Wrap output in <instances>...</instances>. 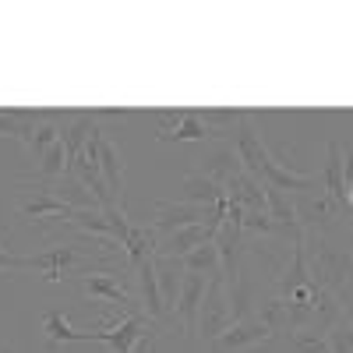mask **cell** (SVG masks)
Returning <instances> with one entry per match:
<instances>
[{
  "instance_id": "cell-19",
  "label": "cell",
  "mask_w": 353,
  "mask_h": 353,
  "mask_svg": "<svg viewBox=\"0 0 353 353\" xmlns=\"http://www.w3.org/2000/svg\"><path fill=\"white\" fill-rule=\"evenodd\" d=\"M156 279H159V297H163L166 311L173 314L176 297H181V286H184V265L176 258H156Z\"/></svg>"
},
{
  "instance_id": "cell-15",
  "label": "cell",
  "mask_w": 353,
  "mask_h": 353,
  "mask_svg": "<svg viewBox=\"0 0 353 353\" xmlns=\"http://www.w3.org/2000/svg\"><path fill=\"white\" fill-rule=\"evenodd\" d=\"M39 188H46L53 198H61V201L68 205V209H99V201L92 198V191H88V188L78 181V176H74L71 170L61 176V181H53V184H39Z\"/></svg>"
},
{
  "instance_id": "cell-27",
  "label": "cell",
  "mask_w": 353,
  "mask_h": 353,
  "mask_svg": "<svg viewBox=\"0 0 353 353\" xmlns=\"http://www.w3.org/2000/svg\"><path fill=\"white\" fill-rule=\"evenodd\" d=\"M21 269H28V254H14L0 241V272H21Z\"/></svg>"
},
{
  "instance_id": "cell-29",
  "label": "cell",
  "mask_w": 353,
  "mask_h": 353,
  "mask_svg": "<svg viewBox=\"0 0 353 353\" xmlns=\"http://www.w3.org/2000/svg\"><path fill=\"white\" fill-rule=\"evenodd\" d=\"M0 353H14V350H11V346H0Z\"/></svg>"
},
{
  "instance_id": "cell-25",
  "label": "cell",
  "mask_w": 353,
  "mask_h": 353,
  "mask_svg": "<svg viewBox=\"0 0 353 353\" xmlns=\"http://www.w3.org/2000/svg\"><path fill=\"white\" fill-rule=\"evenodd\" d=\"M290 353H329L325 332H314V329L290 332Z\"/></svg>"
},
{
  "instance_id": "cell-6",
  "label": "cell",
  "mask_w": 353,
  "mask_h": 353,
  "mask_svg": "<svg viewBox=\"0 0 353 353\" xmlns=\"http://www.w3.org/2000/svg\"><path fill=\"white\" fill-rule=\"evenodd\" d=\"M272 339H276V332L261 318H244V321H233L216 343H209V350L212 353H258Z\"/></svg>"
},
{
  "instance_id": "cell-22",
  "label": "cell",
  "mask_w": 353,
  "mask_h": 353,
  "mask_svg": "<svg viewBox=\"0 0 353 353\" xmlns=\"http://www.w3.org/2000/svg\"><path fill=\"white\" fill-rule=\"evenodd\" d=\"M181 265H184V272H194V276H205V279L223 276V269H219V248H216V241H209V244L194 248L188 258H181Z\"/></svg>"
},
{
  "instance_id": "cell-12",
  "label": "cell",
  "mask_w": 353,
  "mask_h": 353,
  "mask_svg": "<svg viewBox=\"0 0 353 353\" xmlns=\"http://www.w3.org/2000/svg\"><path fill=\"white\" fill-rule=\"evenodd\" d=\"M216 241V230L212 226H188V230H176L170 237H159V248H156V258H188L194 248Z\"/></svg>"
},
{
  "instance_id": "cell-1",
  "label": "cell",
  "mask_w": 353,
  "mask_h": 353,
  "mask_svg": "<svg viewBox=\"0 0 353 353\" xmlns=\"http://www.w3.org/2000/svg\"><path fill=\"white\" fill-rule=\"evenodd\" d=\"M304 254H307V272L311 279L332 293V297H339V293L350 286L353 279V258L339 248H332L325 237L318 233V226H304Z\"/></svg>"
},
{
  "instance_id": "cell-21",
  "label": "cell",
  "mask_w": 353,
  "mask_h": 353,
  "mask_svg": "<svg viewBox=\"0 0 353 353\" xmlns=\"http://www.w3.org/2000/svg\"><path fill=\"white\" fill-rule=\"evenodd\" d=\"M74 230H81L85 237H96V241H113V226L106 219L103 209H74L68 219Z\"/></svg>"
},
{
  "instance_id": "cell-26",
  "label": "cell",
  "mask_w": 353,
  "mask_h": 353,
  "mask_svg": "<svg viewBox=\"0 0 353 353\" xmlns=\"http://www.w3.org/2000/svg\"><path fill=\"white\" fill-rule=\"evenodd\" d=\"M241 226H244V233H286L269 212H244V219H241Z\"/></svg>"
},
{
  "instance_id": "cell-11",
  "label": "cell",
  "mask_w": 353,
  "mask_h": 353,
  "mask_svg": "<svg viewBox=\"0 0 353 353\" xmlns=\"http://www.w3.org/2000/svg\"><path fill=\"white\" fill-rule=\"evenodd\" d=\"M71 212L74 209H68V205L61 201V198H53L46 188H36V191H28L25 198H21V205H18V219H25V223H43V219H71Z\"/></svg>"
},
{
  "instance_id": "cell-14",
  "label": "cell",
  "mask_w": 353,
  "mask_h": 353,
  "mask_svg": "<svg viewBox=\"0 0 353 353\" xmlns=\"http://www.w3.org/2000/svg\"><path fill=\"white\" fill-rule=\"evenodd\" d=\"M223 198H226V191L216 181H209L201 170L188 173L181 181V201H188V205H201V209H209V205H219Z\"/></svg>"
},
{
  "instance_id": "cell-30",
  "label": "cell",
  "mask_w": 353,
  "mask_h": 353,
  "mask_svg": "<svg viewBox=\"0 0 353 353\" xmlns=\"http://www.w3.org/2000/svg\"><path fill=\"white\" fill-rule=\"evenodd\" d=\"M350 290H353V279H350Z\"/></svg>"
},
{
  "instance_id": "cell-20",
  "label": "cell",
  "mask_w": 353,
  "mask_h": 353,
  "mask_svg": "<svg viewBox=\"0 0 353 353\" xmlns=\"http://www.w3.org/2000/svg\"><path fill=\"white\" fill-rule=\"evenodd\" d=\"M68 166H71V159H68V149H64V141H57V145H50V149L39 156V166H36V176L28 184H53V181H61V176L68 173Z\"/></svg>"
},
{
  "instance_id": "cell-13",
  "label": "cell",
  "mask_w": 353,
  "mask_h": 353,
  "mask_svg": "<svg viewBox=\"0 0 353 353\" xmlns=\"http://www.w3.org/2000/svg\"><path fill=\"white\" fill-rule=\"evenodd\" d=\"M57 113L50 110H0V138H14L21 145H28L32 128L43 121H53Z\"/></svg>"
},
{
  "instance_id": "cell-3",
  "label": "cell",
  "mask_w": 353,
  "mask_h": 353,
  "mask_svg": "<svg viewBox=\"0 0 353 353\" xmlns=\"http://www.w3.org/2000/svg\"><path fill=\"white\" fill-rule=\"evenodd\" d=\"M241 219H244V209L241 205H226V219L219 223V230H216V248H219V269H223V279H226V290L230 286H237V279L244 276L241 272V258H244V226H241Z\"/></svg>"
},
{
  "instance_id": "cell-7",
  "label": "cell",
  "mask_w": 353,
  "mask_h": 353,
  "mask_svg": "<svg viewBox=\"0 0 353 353\" xmlns=\"http://www.w3.org/2000/svg\"><path fill=\"white\" fill-rule=\"evenodd\" d=\"M156 138L181 145V141H209V138H219V134L201 121L198 110H170V113H159Z\"/></svg>"
},
{
  "instance_id": "cell-23",
  "label": "cell",
  "mask_w": 353,
  "mask_h": 353,
  "mask_svg": "<svg viewBox=\"0 0 353 353\" xmlns=\"http://www.w3.org/2000/svg\"><path fill=\"white\" fill-rule=\"evenodd\" d=\"M325 191L332 201L339 205H350L346 201V170H343V149H339V141L329 145V163H325Z\"/></svg>"
},
{
  "instance_id": "cell-10",
  "label": "cell",
  "mask_w": 353,
  "mask_h": 353,
  "mask_svg": "<svg viewBox=\"0 0 353 353\" xmlns=\"http://www.w3.org/2000/svg\"><path fill=\"white\" fill-rule=\"evenodd\" d=\"M205 286H209L205 276L184 272V286H181V297H176L173 318H181L188 336H198V314H201V301H205Z\"/></svg>"
},
{
  "instance_id": "cell-18",
  "label": "cell",
  "mask_w": 353,
  "mask_h": 353,
  "mask_svg": "<svg viewBox=\"0 0 353 353\" xmlns=\"http://www.w3.org/2000/svg\"><path fill=\"white\" fill-rule=\"evenodd\" d=\"M201 173L226 191V184H230L237 173H244V166H241L237 152H233V145H223V149H216L209 159H201Z\"/></svg>"
},
{
  "instance_id": "cell-4",
  "label": "cell",
  "mask_w": 353,
  "mask_h": 353,
  "mask_svg": "<svg viewBox=\"0 0 353 353\" xmlns=\"http://www.w3.org/2000/svg\"><path fill=\"white\" fill-rule=\"evenodd\" d=\"M81 290L88 293V297H96V301H106V304H117V307H124L128 314H138V301H134V293H131V279L128 272H117V269H85L81 272ZM145 314V311H141Z\"/></svg>"
},
{
  "instance_id": "cell-16",
  "label": "cell",
  "mask_w": 353,
  "mask_h": 353,
  "mask_svg": "<svg viewBox=\"0 0 353 353\" xmlns=\"http://www.w3.org/2000/svg\"><path fill=\"white\" fill-rule=\"evenodd\" d=\"M43 332H46V346H50V350L64 346V343H88V329H74L61 307H50V311H46Z\"/></svg>"
},
{
  "instance_id": "cell-2",
  "label": "cell",
  "mask_w": 353,
  "mask_h": 353,
  "mask_svg": "<svg viewBox=\"0 0 353 353\" xmlns=\"http://www.w3.org/2000/svg\"><path fill=\"white\" fill-rule=\"evenodd\" d=\"M156 332H159L156 321L138 311V314H124L106 332H92V329H88V343H103L110 353H152Z\"/></svg>"
},
{
  "instance_id": "cell-8",
  "label": "cell",
  "mask_w": 353,
  "mask_h": 353,
  "mask_svg": "<svg viewBox=\"0 0 353 353\" xmlns=\"http://www.w3.org/2000/svg\"><path fill=\"white\" fill-rule=\"evenodd\" d=\"M99 170H103V181L117 201V209L128 212V188H124V156H121V145L113 141V134L103 131L99 138Z\"/></svg>"
},
{
  "instance_id": "cell-28",
  "label": "cell",
  "mask_w": 353,
  "mask_h": 353,
  "mask_svg": "<svg viewBox=\"0 0 353 353\" xmlns=\"http://www.w3.org/2000/svg\"><path fill=\"white\" fill-rule=\"evenodd\" d=\"M343 170H346V184H353V145L346 149V159H343Z\"/></svg>"
},
{
  "instance_id": "cell-24",
  "label": "cell",
  "mask_w": 353,
  "mask_h": 353,
  "mask_svg": "<svg viewBox=\"0 0 353 353\" xmlns=\"http://www.w3.org/2000/svg\"><path fill=\"white\" fill-rule=\"evenodd\" d=\"M325 343H329V353H353V325H350V318L343 311L329 321Z\"/></svg>"
},
{
  "instance_id": "cell-5",
  "label": "cell",
  "mask_w": 353,
  "mask_h": 353,
  "mask_svg": "<svg viewBox=\"0 0 353 353\" xmlns=\"http://www.w3.org/2000/svg\"><path fill=\"white\" fill-rule=\"evenodd\" d=\"M230 325H233V307H230L226 279L212 276L209 286H205V301H201V314H198V336L205 343H216Z\"/></svg>"
},
{
  "instance_id": "cell-9",
  "label": "cell",
  "mask_w": 353,
  "mask_h": 353,
  "mask_svg": "<svg viewBox=\"0 0 353 353\" xmlns=\"http://www.w3.org/2000/svg\"><path fill=\"white\" fill-rule=\"evenodd\" d=\"M81 258L85 254L74 244H53V248H46L39 254H28V269H39L46 276V283H61V279L71 276V269H74Z\"/></svg>"
},
{
  "instance_id": "cell-17",
  "label": "cell",
  "mask_w": 353,
  "mask_h": 353,
  "mask_svg": "<svg viewBox=\"0 0 353 353\" xmlns=\"http://www.w3.org/2000/svg\"><path fill=\"white\" fill-rule=\"evenodd\" d=\"M226 198L233 205H241L244 212H269V209H265V191H261V184L254 181L251 173H237V176H233V181L226 184Z\"/></svg>"
}]
</instances>
